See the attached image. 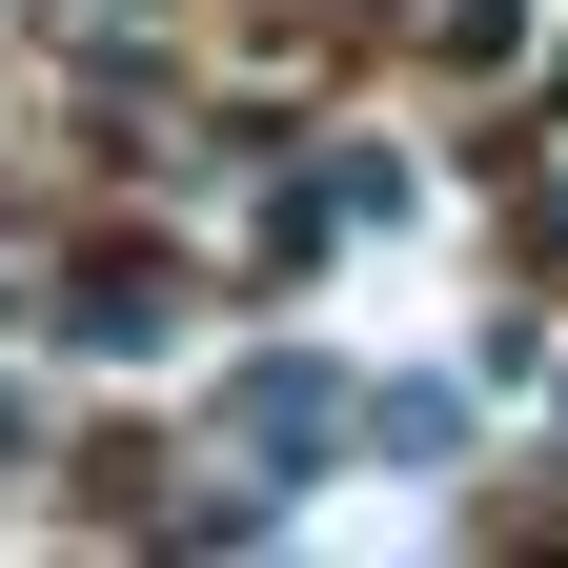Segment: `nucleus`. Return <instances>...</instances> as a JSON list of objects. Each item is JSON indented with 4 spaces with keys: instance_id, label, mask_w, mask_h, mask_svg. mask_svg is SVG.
I'll return each mask as SVG.
<instances>
[{
    "instance_id": "1",
    "label": "nucleus",
    "mask_w": 568,
    "mask_h": 568,
    "mask_svg": "<svg viewBox=\"0 0 568 568\" xmlns=\"http://www.w3.org/2000/svg\"><path fill=\"white\" fill-rule=\"evenodd\" d=\"M244 447H264V467H284V447H325V386H305V366H264V386H244Z\"/></svg>"
}]
</instances>
